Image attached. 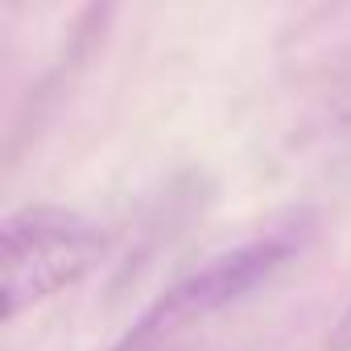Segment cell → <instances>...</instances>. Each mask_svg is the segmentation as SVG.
<instances>
[{"instance_id":"1","label":"cell","mask_w":351,"mask_h":351,"mask_svg":"<svg viewBox=\"0 0 351 351\" xmlns=\"http://www.w3.org/2000/svg\"><path fill=\"white\" fill-rule=\"evenodd\" d=\"M108 248V236L79 211L25 207L0 228V310H21L83 281Z\"/></svg>"},{"instance_id":"2","label":"cell","mask_w":351,"mask_h":351,"mask_svg":"<svg viewBox=\"0 0 351 351\" xmlns=\"http://www.w3.org/2000/svg\"><path fill=\"white\" fill-rule=\"evenodd\" d=\"M293 252H298V236H261V240H248V244H236V248L211 256L207 265L186 273L169 293L199 322V318L248 298L252 289H261Z\"/></svg>"},{"instance_id":"3","label":"cell","mask_w":351,"mask_h":351,"mask_svg":"<svg viewBox=\"0 0 351 351\" xmlns=\"http://www.w3.org/2000/svg\"><path fill=\"white\" fill-rule=\"evenodd\" d=\"M186 326H195V318H191L178 302H173V293L165 289V293L124 330V339H120L112 351H165Z\"/></svg>"},{"instance_id":"4","label":"cell","mask_w":351,"mask_h":351,"mask_svg":"<svg viewBox=\"0 0 351 351\" xmlns=\"http://www.w3.org/2000/svg\"><path fill=\"white\" fill-rule=\"evenodd\" d=\"M326 351H351V298H347V306L339 310V318L326 330Z\"/></svg>"}]
</instances>
